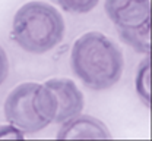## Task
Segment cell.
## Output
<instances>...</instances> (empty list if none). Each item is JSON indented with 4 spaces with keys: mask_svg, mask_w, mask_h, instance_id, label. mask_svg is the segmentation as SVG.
Segmentation results:
<instances>
[{
    "mask_svg": "<svg viewBox=\"0 0 152 141\" xmlns=\"http://www.w3.org/2000/svg\"><path fill=\"white\" fill-rule=\"evenodd\" d=\"M70 63L76 77L95 91L115 85L124 68L120 49L108 37L96 31L86 32L75 41Z\"/></svg>",
    "mask_w": 152,
    "mask_h": 141,
    "instance_id": "6da1fadb",
    "label": "cell"
},
{
    "mask_svg": "<svg viewBox=\"0 0 152 141\" xmlns=\"http://www.w3.org/2000/svg\"><path fill=\"white\" fill-rule=\"evenodd\" d=\"M64 35V21L56 7L45 1H29L13 16L12 37L19 47L32 55L50 52Z\"/></svg>",
    "mask_w": 152,
    "mask_h": 141,
    "instance_id": "7a4b0ae2",
    "label": "cell"
},
{
    "mask_svg": "<svg viewBox=\"0 0 152 141\" xmlns=\"http://www.w3.org/2000/svg\"><path fill=\"white\" fill-rule=\"evenodd\" d=\"M4 116L23 132H38L54 121L56 99L45 85L23 82L9 93Z\"/></svg>",
    "mask_w": 152,
    "mask_h": 141,
    "instance_id": "3957f363",
    "label": "cell"
},
{
    "mask_svg": "<svg viewBox=\"0 0 152 141\" xmlns=\"http://www.w3.org/2000/svg\"><path fill=\"white\" fill-rule=\"evenodd\" d=\"M107 16L120 38L139 53L151 52V0H105Z\"/></svg>",
    "mask_w": 152,
    "mask_h": 141,
    "instance_id": "277c9868",
    "label": "cell"
},
{
    "mask_svg": "<svg viewBox=\"0 0 152 141\" xmlns=\"http://www.w3.org/2000/svg\"><path fill=\"white\" fill-rule=\"evenodd\" d=\"M56 99V116L54 121L57 123H63L64 121L79 115L83 109V94L76 87L72 80L67 78H53L44 84Z\"/></svg>",
    "mask_w": 152,
    "mask_h": 141,
    "instance_id": "5b68a950",
    "label": "cell"
},
{
    "mask_svg": "<svg viewBox=\"0 0 152 141\" xmlns=\"http://www.w3.org/2000/svg\"><path fill=\"white\" fill-rule=\"evenodd\" d=\"M107 126L89 115H76L63 122L57 138L58 140H107L110 138Z\"/></svg>",
    "mask_w": 152,
    "mask_h": 141,
    "instance_id": "8992f818",
    "label": "cell"
},
{
    "mask_svg": "<svg viewBox=\"0 0 152 141\" xmlns=\"http://www.w3.org/2000/svg\"><path fill=\"white\" fill-rule=\"evenodd\" d=\"M136 91L145 104L151 106V59L149 56L142 62L136 75Z\"/></svg>",
    "mask_w": 152,
    "mask_h": 141,
    "instance_id": "52a82bcc",
    "label": "cell"
},
{
    "mask_svg": "<svg viewBox=\"0 0 152 141\" xmlns=\"http://www.w3.org/2000/svg\"><path fill=\"white\" fill-rule=\"evenodd\" d=\"M57 4L70 13H88L98 4V0H54Z\"/></svg>",
    "mask_w": 152,
    "mask_h": 141,
    "instance_id": "ba28073f",
    "label": "cell"
},
{
    "mask_svg": "<svg viewBox=\"0 0 152 141\" xmlns=\"http://www.w3.org/2000/svg\"><path fill=\"white\" fill-rule=\"evenodd\" d=\"M0 138H12V140H20L23 138V134L19 131V128L13 126H1L0 128Z\"/></svg>",
    "mask_w": 152,
    "mask_h": 141,
    "instance_id": "9c48e42d",
    "label": "cell"
},
{
    "mask_svg": "<svg viewBox=\"0 0 152 141\" xmlns=\"http://www.w3.org/2000/svg\"><path fill=\"white\" fill-rule=\"evenodd\" d=\"M9 74V61H7V55L3 50V47L0 46V85L6 81Z\"/></svg>",
    "mask_w": 152,
    "mask_h": 141,
    "instance_id": "30bf717a",
    "label": "cell"
}]
</instances>
